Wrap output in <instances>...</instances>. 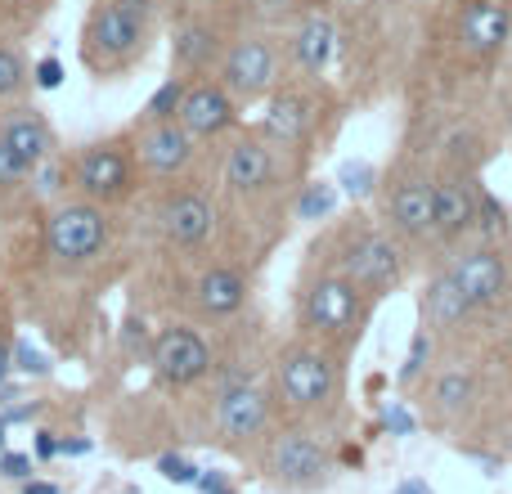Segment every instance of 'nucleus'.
I'll list each match as a JSON object with an SVG mask.
<instances>
[{"label":"nucleus","instance_id":"1","mask_svg":"<svg viewBox=\"0 0 512 494\" xmlns=\"http://www.w3.org/2000/svg\"><path fill=\"white\" fill-rule=\"evenodd\" d=\"M158 0H95L81 23V63L95 77H122L149 54Z\"/></svg>","mask_w":512,"mask_h":494},{"label":"nucleus","instance_id":"2","mask_svg":"<svg viewBox=\"0 0 512 494\" xmlns=\"http://www.w3.org/2000/svg\"><path fill=\"white\" fill-rule=\"evenodd\" d=\"M274 391L279 405L292 414H319L342 391V364L328 342H292L279 351L274 364Z\"/></svg>","mask_w":512,"mask_h":494},{"label":"nucleus","instance_id":"3","mask_svg":"<svg viewBox=\"0 0 512 494\" xmlns=\"http://www.w3.org/2000/svg\"><path fill=\"white\" fill-rule=\"evenodd\" d=\"M113 243V221H108V207L90 203V198H63L50 207V221H45V256L63 270H81V265L99 261Z\"/></svg>","mask_w":512,"mask_h":494},{"label":"nucleus","instance_id":"4","mask_svg":"<svg viewBox=\"0 0 512 494\" xmlns=\"http://www.w3.org/2000/svg\"><path fill=\"white\" fill-rule=\"evenodd\" d=\"M301 328L315 342H346L360 333L364 319V292L346 279L342 270H319L301 288Z\"/></svg>","mask_w":512,"mask_h":494},{"label":"nucleus","instance_id":"5","mask_svg":"<svg viewBox=\"0 0 512 494\" xmlns=\"http://www.w3.org/2000/svg\"><path fill=\"white\" fill-rule=\"evenodd\" d=\"M68 176L77 198H90L99 207H117L140 185V162H135V149L126 140H99V144H86L68 162Z\"/></svg>","mask_w":512,"mask_h":494},{"label":"nucleus","instance_id":"6","mask_svg":"<svg viewBox=\"0 0 512 494\" xmlns=\"http://www.w3.org/2000/svg\"><path fill=\"white\" fill-rule=\"evenodd\" d=\"M279 72H283V50L274 36L265 32H243L225 45L221 63H216V81L230 90L239 104H256L270 99L279 90Z\"/></svg>","mask_w":512,"mask_h":494},{"label":"nucleus","instance_id":"7","mask_svg":"<svg viewBox=\"0 0 512 494\" xmlns=\"http://www.w3.org/2000/svg\"><path fill=\"white\" fill-rule=\"evenodd\" d=\"M333 270H342L364 297H382V292H391L405 279V256H400V243L391 234L360 225V230L342 234Z\"/></svg>","mask_w":512,"mask_h":494},{"label":"nucleus","instance_id":"8","mask_svg":"<svg viewBox=\"0 0 512 494\" xmlns=\"http://www.w3.org/2000/svg\"><path fill=\"white\" fill-rule=\"evenodd\" d=\"M216 221H221L216 198L198 185L167 189L158 203V234H162V243L176 247V252H203V247L216 239Z\"/></svg>","mask_w":512,"mask_h":494},{"label":"nucleus","instance_id":"9","mask_svg":"<svg viewBox=\"0 0 512 494\" xmlns=\"http://www.w3.org/2000/svg\"><path fill=\"white\" fill-rule=\"evenodd\" d=\"M149 364H153V373H158V382H167V387H194V382L216 373L212 342H207L194 324L162 328L149 346Z\"/></svg>","mask_w":512,"mask_h":494},{"label":"nucleus","instance_id":"10","mask_svg":"<svg viewBox=\"0 0 512 494\" xmlns=\"http://www.w3.org/2000/svg\"><path fill=\"white\" fill-rule=\"evenodd\" d=\"M265 468H270V481L283 490H315L328 481L333 472V454L319 436L301 432V427H288L270 441V454H265Z\"/></svg>","mask_w":512,"mask_h":494},{"label":"nucleus","instance_id":"11","mask_svg":"<svg viewBox=\"0 0 512 494\" xmlns=\"http://www.w3.org/2000/svg\"><path fill=\"white\" fill-rule=\"evenodd\" d=\"M198 144L194 135L180 126V117H171V122H140L135 126V162H140V176L149 180H180L189 176V167H194L198 158Z\"/></svg>","mask_w":512,"mask_h":494},{"label":"nucleus","instance_id":"12","mask_svg":"<svg viewBox=\"0 0 512 494\" xmlns=\"http://www.w3.org/2000/svg\"><path fill=\"white\" fill-rule=\"evenodd\" d=\"M279 153L265 135H239V140L225 149V167H221V185L234 198H261L265 189H274L279 180Z\"/></svg>","mask_w":512,"mask_h":494},{"label":"nucleus","instance_id":"13","mask_svg":"<svg viewBox=\"0 0 512 494\" xmlns=\"http://www.w3.org/2000/svg\"><path fill=\"white\" fill-rule=\"evenodd\" d=\"M239 99L221 86L216 77H194L185 90V104H180V126H185L194 140H221L239 126Z\"/></svg>","mask_w":512,"mask_h":494},{"label":"nucleus","instance_id":"14","mask_svg":"<svg viewBox=\"0 0 512 494\" xmlns=\"http://www.w3.org/2000/svg\"><path fill=\"white\" fill-rule=\"evenodd\" d=\"M270 391L256 382H239V387L216 391V432L230 445H252L256 436H265L270 427Z\"/></svg>","mask_w":512,"mask_h":494},{"label":"nucleus","instance_id":"15","mask_svg":"<svg viewBox=\"0 0 512 494\" xmlns=\"http://www.w3.org/2000/svg\"><path fill=\"white\" fill-rule=\"evenodd\" d=\"M0 149L18 162L23 171H36L59 153V135H54L50 117L41 108H9L0 117Z\"/></svg>","mask_w":512,"mask_h":494},{"label":"nucleus","instance_id":"16","mask_svg":"<svg viewBox=\"0 0 512 494\" xmlns=\"http://www.w3.org/2000/svg\"><path fill=\"white\" fill-rule=\"evenodd\" d=\"M315 113L319 108L306 90L279 86L270 99H265V117H261V126H256V135H265V140L283 153L301 149V144L310 140V131H315Z\"/></svg>","mask_w":512,"mask_h":494},{"label":"nucleus","instance_id":"17","mask_svg":"<svg viewBox=\"0 0 512 494\" xmlns=\"http://www.w3.org/2000/svg\"><path fill=\"white\" fill-rule=\"evenodd\" d=\"M387 225L396 239L418 243L432 239V180L409 171V176H396L387 189Z\"/></svg>","mask_w":512,"mask_h":494},{"label":"nucleus","instance_id":"18","mask_svg":"<svg viewBox=\"0 0 512 494\" xmlns=\"http://www.w3.org/2000/svg\"><path fill=\"white\" fill-rule=\"evenodd\" d=\"M194 306L203 319H234L248 306V274L230 261H212L194 279Z\"/></svg>","mask_w":512,"mask_h":494},{"label":"nucleus","instance_id":"19","mask_svg":"<svg viewBox=\"0 0 512 494\" xmlns=\"http://www.w3.org/2000/svg\"><path fill=\"white\" fill-rule=\"evenodd\" d=\"M477 212H481V198L463 176L432 180V234L436 239H445V243L463 239L477 225Z\"/></svg>","mask_w":512,"mask_h":494},{"label":"nucleus","instance_id":"20","mask_svg":"<svg viewBox=\"0 0 512 494\" xmlns=\"http://www.w3.org/2000/svg\"><path fill=\"white\" fill-rule=\"evenodd\" d=\"M225 54V41H221V27L207 23V18H185L171 36V68L180 77H207V72L221 63Z\"/></svg>","mask_w":512,"mask_h":494},{"label":"nucleus","instance_id":"21","mask_svg":"<svg viewBox=\"0 0 512 494\" xmlns=\"http://www.w3.org/2000/svg\"><path fill=\"white\" fill-rule=\"evenodd\" d=\"M459 41L472 59H490L512 41V0H477L459 23Z\"/></svg>","mask_w":512,"mask_h":494},{"label":"nucleus","instance_id":"22","mask_svg":"<svg viewBox=\"0 0 512 494\" xmlns=\"http://www.w3.org/2000/svg\"><path fill=\"white\" fill-rule=\"evenodd\" d=\"M450 274L459 279V288H463V297L472 301V310L490 306V301H499L508 292V265L495 247H472V252H463Z\"/></svg>","mask_w":512,"mask_h":494},{"label":"nucleus","instance_id":"23","mask_svg":"<svg viewBox=\"0 0 512 494\" xmlns=\"http://www.w3.org/2000/svg\"><path fill=\"white\" fill-rule=\"evenodd\" d=\"M288 54H292V68L297 72L319 77V72L333 63V54H337V27L328 23L324 14L301 18V27L292 32V41H288Z\"/></svg>","mask_w":512,"mask_h":494},{"label":"nucleus","instance_id":"24","mask_svg":"<svg viewBox=\"0 0 512 494\" xmlns=\"http://www.w3.org/2000/svg\"><path fill=\"white\" fill-rule=\"evenodd\" d=\"M468 315H472V301L463 297L459 279H454L450 270L436 274V279L427 283V292H423V319H427V328H454V324H463Z\"/></svg>","mask_w":512,"mask_h":494},{"label":"nucleus","instance_id":"25","mask_svg":"<svg viewBox=\"0 0 512 494\" xmlns=\"http://www.w3.org/2000/svg\"><path fill=\"white\" fill-rule=\"evenodd\" d=\"M477 400V382H472V373H441V378L432 382V391H427V405H432L436 418H459L463 409Z\"/></svg>","mask_w":512,"mask_h":494},{"label":"nucleus","instance_id":"26","mask_svg":"<svg viewBox=\"0 0 512 494\" xmlns=\"http://www.w3.org/2000/svg\"><path fill=\"white\" fill-rule=\"evenodd\" d=\"M32 86V68H27L23 50L9 41H0V104H14L23 99V90Z\"/></svg>","mask_w":512,"mask_h":494},{"label":"nucleus","instance_id":"27","mask_svg":"<svg viewBox=\"0 0 512 494\" xmlns=\"http://www.w3.org/2000/svg\"><path fill=\"white\" fill-rule=\"evenodd\" d=\"M185 90H189V77H167L158 90H153V99L144 104L140 122H171V117H180V104H185Z\"/></svg>","mask_w":512,"mask_h":494},{"label":"nucleus","instance_id":"28","mask_svg":"<svg viewBox=\"0 0 512 494\" xmlns=\"http://www.w3.org/2000/svg\"><path fill=\"white\" fill-rule=\"evenodd\" d=\"M337 207V189L324 185V180H315V185L301 189V203H297V216L301 221H319V216H328Z\"/></svg>","mask_w":512,"mask_h":494},{"label":"nucleus","instance_id":"29","mask_svg":"<svg viewBox=\"0 0 512 494\" xmlns=\"http://www.w3.org/2000/svg\"><path fill=\"white\" fill-rule=\"evenodd\" d=\"M32 180H36V189H41L45 198H59L63 180H72V176H68V167H63V158H59V153H54L50 162H41V167L32 171Z\"/></svg>","mask_w":512,"mask_h":494},{"label":"nucleus","instance_id":"30","mask_svg":"<svg viewBox=\"0 0 512 494\" xmlns=\"http://www.w3.org/2000/svg\"><path fill=\"white\" fill-rule=\"evenodd\" d=\"M158 472L167 481H176V486H194V481H198V468L189 459H180V454H167V459H158Z\"/></svg>","mask_w":512,"mask_h":494},{"label":"nucleus","instance_id":"31","mask_svg":"<svg viewBox=\"0 0 512 494\" xmlns=\"http://www.w3.org/2000/svg\"><path fill=\"white\" fill-rule=\"evenodd\" d=\"M14 369L45 378V373H50V364H45V355H41V351H32V346H14Z\"/></svg>","mask_w":512,"mask_h":494},{"label":"nucleus","instance_id":"32","mask_svg":"<svg viewBox=\"0 0 512 494\" xmlns=\"http://www.w3.org/2000/svg\"><path fill=\"white\" fill-rule=\"evenodd\" d=\"M0 477L27 481L32 477V454H0Z\"/></svg>","mask_w":512,"mask_h":494},{"label":"nucleus","instance_id":"33","mask_svg":"<svg viewBox=\"0 0 512 494\" xmlns=\"http://www.w3.org/2000/svg\"><path fill=\"white\" fill-rule=\"evenodd\" d=\"M23 180H32V171H23L5 149H0V194H5V189H14V185H23Z\"/></svg>","mask_w":512,"mask_h":494},{"label":"nucleus","instance_id":"34","mask_svg":"<svg viewBox=\"0 0 512 494\" xmlns=\"http://www.w3.org/2000/svg\"><path fill=\"white\" fill-rule=\"evenodd\" d=\"M32 81H36L41 90H54V86H59V81H63L59 59H41V63H36V68H32Z\"/></svg>","mask_w":512,"mask_h":494},{"label":"nucleus","instance_id":"35","mask_svg":"<svg viewBox=\"0 0 512 494\" xmlns=\"http://www.w3.org/2000/svg\"><path fill=\"white\" fill-rule=\"evenodd\" d=\"M54 454H59L54 432H36V459H54Z\"/></svg>","mask_w":512,"mask_h":494},{"label":"nucleus","instance_id":"36","mask_svg":"<svg viewBox=\"0 0 512 494\" xmlns=\"http://www.w3.org/2000/svg\"><path fill=\"white\" fill-rule=\"evenodd\" d=\"M387 427H391V432H409V427H414V418H409L400 405H391L387 409Z\"/></svg>","mask_w":512,"mask_h":494},{"label":"nucleus","instance_id":"37","mask_svg":"<svg viewBox=\"0 0 512 494\" xmlns=\"http://www.w3.org/2000/svg\"><path fill=\"white\" fill-rule=\"evenodd\" d=\"M342 176H346V180H373V171H369V167H346ZM346 189H351V194H369L364 185H346Z\"/></svg>","mask_w":512,"mask_h":494},{"label":"nucleus","instance_id":"38","mask_svg":"<svg viewBox=\"0 0 512 494\" xmlns=\"http://www.w3.org/2000/svg\"><path fill=\"white\" fill-rule=\"evenodd\" d=\"M9 369H14V346H9V342H0V382L9 378Z\"/></svg>","mask_w":512,"mask_h":494},{"label":"nucleus","instance_id":"39","mask_svg":"<svg viewBox=\"0 0 512 494\" xmlns=\"http://www.w3.org/2000/svg\"><path fill=\"white\" fill-rule=\"evenodd\" d=\"M396 494H432L423 486V481H405V486H396Z\"/></svg>","mask_w":512,"mask_h":494},{"label":"nucleus","instance_id":"40","mask_svg":"<svg viewBox=\"0 0 512 494\" xmlns=\"http://www.w3.org/2000/svg\"><path fill=\"white\" fill-rule=\"evenodd\" d=\"M27 494H59V486H45V481H27Z\"/></svg>","mask_w":512,"mask_h":494},{"label":"nucleus","instance_id":"41","mask_svg":"<svg viewBox=\"0 0 512 494\" xmlns=\"http://www.w3.org/2000/svg\"><path fill=\"white\" fill-rule=\"evenodd\" d=\"M5 432H9V423L0 418V454H5Z\"/></svg>","mask_w":512,"mask_h":494},{"label":"nucleus","instance_id":"42","mask_svg":"<svg viewBox=\"0 0 512 494\" xmlns=\"http://www.w3.org/2000/svg\"><path fill=\"white\" fill-rule=\"evenodd\" d=\"M216 494H234V490H230V486H225V490H216Z\"/></svg>","mask_w":512,"mask_h":494},{"label":"nucleus","instance_id":"43","mask_svg":"<svg viewBox=\"0 0 512 494\" xmlns=\"http://www.w3.org/2000/svg\"><path fill=\"white\" fill-rule=\"evenodd\" d=\"M23 5H41V0H23Z\"/></svg>","mask_w":512,"mask_h":494},{"label":"nucleus","instance_id":"44","mask_svg":"<svg viewBox=\"0 0 512 494\" xmlns=\"http://www.w3.org/2000/svg\"><path fill=\"white\" fill-rule=\"evenodd\" d=\"M508 50H512V41H508Z\"/></svg>","mask_w":512,"mask_h":494}]
</instances>
